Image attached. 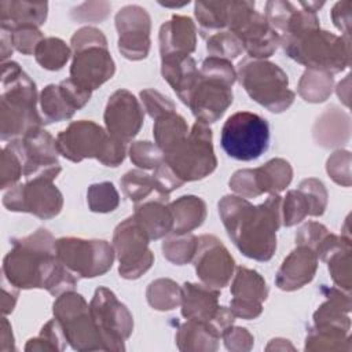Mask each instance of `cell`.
Returning a JSON list of instances; mask_svg holds the SVG:
<instances>
[{
  "mask_svg": "<svg viewBox=\"0 0 352 352\" xmlns=\"http://www.w3.org/2000/svg\"><path fill=\"white\" fill-rule=\"evenodd\" d=\"M54 236L44 228L12 241L3 260L4 280L16 289H45L52 296L73 290L77 276L55 254Z\"/></svg>",
  "mask_w": 352,
  "mask_h": 352,
  "instance_id": "obj_1",
  "label": "cell"
},
{
  "mask_svg": "<svg viewBox=\"0 0 352 352\" xmlns=\"http://www.w3.org/2000/svg\"><path fill=\"white\" fill-rule=\"evenodd\" d=\"M219 214L235 246L249 258L268 261L276 249V231L282 226V197L271 194L253 206L238 195L219 202Z\"/></svg>",
  "mask_w": 352,
  "mask_h": 352,
  "instance_id": "obj_2",
  "label": "cell"
},
{
  "mask_svg": "<svg viewBox=\"0 0 352 352\" xmlns=\"http://www.w3.org/2000/svg\"><path fill=\"white\" fill-rule=\"evenodd\" d=\"M285 54L311 70L340 73L351 63L349 37L337 36L320 26H304L280 34Z\"/></svg>",
  "mask_w": 352,
  "mask_h": 352,
  "instance_id": "obj_3",
  "label": "cell"
},
{
  "mask_svg": "<svg viewBox=\"0 0 352 352\" xmlns=\"http://www.w3.org/2000/svg\"><path fill=\"white\" fill-rule=\"evenodd\" d=\"M34 81L16 62H3L1 73V139H19L44 122L36 110Z\"/></svg>",
  "mask_w": 352,
  "mask_h": 352,
  "instance_id": "obj_4",
  "label": "cell"
},
{
  "mask_svg": "<svg viewBox=\"0 0 352 352\" xmlns=\"http://www.w3.org/2000/svg\"><path fill=\"white\" fill-rule=\"evenodd\" d=\"M198 72V81L187 106L197 121L209 125L216 122L232 103L231 87L236 80V72L230 60L216 56H208Z\"/></svg>",
  "mask_w": 352,
  "mask_h": 352,
  "instance_id": "obj_5",
  "label": "cell"
},
{
  "mask_svg": "<svg viewBox=\"0 0 352 352\" xmlns=\"http://www.w3.org/2000/svg\"><path fill=\"white\" fill-rule=\"evenodd\" d=\"M56 147L65 158L80 162L85 158H96L104 166H118L126 154L125 144L94 121L80 120L56 135Z\"/></svg>",
  "mask_w": 352,
  "mask_h": 352,
  "instance_id": "obj_6",
  "label": "cell"
},
{
  "mask_svg": "<svg viewBox=\"0 0 352 352\" xmlns=\"http://www.w3.org/2000/svg\"><path fill=\"white\" fill-rule=\"evenodd\" d=\"M236 77L248 95L271 113H282L294 102L287 74L272 62L245 59L238 66Z\"/></svg>",
  "mask_w": 352,
  "mask_h": 352,
  "instance_id": "obj_7",
  "label": "cell"
},
{
  "mask_svg": "<svg viewBox=\"0 0 352 352\" xmlns=\"http://www.w3.org/2000/svg\"><path fill=\"white\" fill-rule=\"evenodd\" d=\"M227 28L254 59L271 56L280 44V34L254 10L252 1H227Z\"/></svg>",
  "mask_w": 352,
  "mask_h": 352,
  "instance_id": "obj_8",
  "label": "cell"
},
{
  "mask_svg": "<svg viewBox=\"0 0 352 352\" xmlns=\"http://www.w3.org/2000/svg\"><path fill=\"white\" fill-rule=\"evenodd\" d=\"M164 161L184 183L201 180L210 175L217 166V160L209 125L195 121L188 136L176 148L165 154Z\"/></svg>",
  "mask_w": 352,
  "mask_h": 352,
  "instance_id": "obj_9",
  "label": "cell"
},
{
  "mask_svg": "<svg viewBox=\"0 0 352 352\" xmlns=\"http://www.w3.org/2000/svg\"><path fill=\"white\" fill-rule=\"evenodd\" d=\"M220 143L224 153L234 160H257L268 148L270 125L256 113L236 111L226 120Z\"/></svg>",
  "mask_w": 352,
  "mask_h": 352,
  "instance_id": "obj_10",
  "label": "cell"
},
{
  "mask_svg": "<svg viewBox=\"0 0 352 352\" xmlns=\"http://www.w3.org/2000/svg\"><path fill=\"white\" fill-rule=\"evenodd\" d=\"M89 314L103 351H124V341L133 330V318L116 294L107 287H98L89 302Z\"/></svg>",
  "mask_w": 352,
  "mask_h": 352,
  "instance_id": "obj_11",
  "label": "cell"
},
{
  "mask_svg": "<svg viewBox=\"0 0 352 352\" xmlns=\"http://www.w3.org/2000/svg\"><path fill=\"white\" fill-rule=\"evenodd\" d=\"M54 316L60 323L67 344L76 351L103 349L99 333L84 297L73 290L58 296L54 302Z\"/></svg>",
  "mask_w": 352,
  "mask_h": 352,
  "instance_id": "obj_12",
  "label": "cell"
},
{
  "mask_svg": "<svg viewBox=\"0 0 352 352\" xmlns=\"http://www.w3.org/2000/svg\"><path fill=\"white\" fill-rule=\"evenodd\" d=\"M58 260L77 278H95L106 274L114 261V248L102 239L60 238L55 243Z\"/></svg>",
  "mask_w": 352,
  "mask_h": 352,
  "instance_id": "obj_13",
  "label": "cell"
},
{
  "mask_svg": "<svg viewBox=\"0 0 352 352\" xmlns=\"http://www.w3.org/2000/svg\"><path fill=\"white\" fill-rule=\"evenodd\" d=\"M10 144L21 157L26 180H54L60 173L56 139L41 126L30 129L22 138L11 140Z\"/></svg>",
  "mask_w": 352,
  "mask_h": 352,
  "instance_id": "obj_14",
  "label": "cell"
},
{
  "mask_svg": "<svg viewBox=\"0 0 352 352\" xmlns=\"http://www.w3.org/2000/svg\"><path fill=\"white\" fill-rule=\"evenodd\" d=\"M148 235L133 216L116 227L113 248L120 261L118 272L122 278L136 279L151 267L154 254L148 249Z\"/></svg>",
  "mask_w": 352,
  "mask_h": 352,
  "instance_id": "obj_15",
  "label": "cell"
},
{
  "mask_svg": "<svg viewBox=\"0 0 352 352\" xmlns=\"http://www.w3.org/2000/svg\"><path fill=\"white\" fill-rule=\"evenodd\" d=\"M3 205L8 210L28 212L47 220L59 214L63 197L52 180L33 179L11 187L3 198Z\"/></svg>",
  "mask_w": 352,
  "mask_h": 352,
  "instance_id": "obj_16",
  "label": "cell"
},
{
  "mask_svg": "<svg viewBox=\"0 0 352 352\" xmlns=\"http://www.w3.org/2000/svg\"><path fill=\"white\" fill-rule=\"evenodd\" d=\"M195 272L206 286L221 289L227 286L234 272V258L214 235H201L194 254Z\"/></svg>",
  "mask_w": 352,
  "mask_h": 352,
  "instance_id": "obj_17",
  "label": "cell"
},
{
  "mask_svg": "<svg viewBox=\"0 0 352 352\" xmlns=\"http://www.w3.org/2000/svg\"><path fill=\"white\" fill-rule=\"evenodd\" d=\"M118 51L131 60H140L150 51V16L139 6H126L116 15Z\"/></svg>",
  "mask_w": 352,
  "mask_h": 352,
  "instance_id": "obj_18",
  "label": "cell"
},
{
  "mask_svg": "<svg viewBox=\"0 0 352 352\" xmlns=\"http://www.w3.org/2000/svg\"><path fill=\"white\" fill-rule=\"evenodd\" d=\"M103 118L110 136L126 144L139 133L144 110L129 91L117 89L107 100Z\"/></svg>",
  "mask_w": 352,
  "mask_h": 352,
  "instance_id": "obj_19",
  "label": "cell"
},
{
  "mask_svg": "<svg viewBox=\"0 0 352 352\" xmlns=\"http://www.w3.org/2000/svg\"><path fill=\"white\" fill-rule=\"evenodd\" d=\"M116 65L107 45H91L73 51L70 78L94 91L114 76Z\"/></svg>",
  "mask_w": 352,
  "mask_h": 352,
  "instance_id": "obj_20",
  "label": "cell"
},
{
  "mask_svg": "<svg viewBox=\"0 0 352 352\" xmlns=\"http://www.w3.org/2000/svg\"><path fill=\"white\" fill-rule=\"evenodd\" d=\"M316 268V253L308 246L297 245L279 267L275 283L279 289L286 292L297 290L314 279Z\"/></svg>",
  "mask_w": 352,
  "mask_h": 352,
  "instance_id": "obj_21",
  "label": "cell"
},
{
  "mask_svg": "<svg viewBox=\"0 0 352 352\" xmlns=\"http://www.w3.org/2000/svg\"><path fill=\"white\" fill-rule=\"evenodd\" d=\"M161 73L164 80L172 87L179 99L188 104L190 95L198 81V67L190 55L172 54L161 58Z\"/></svg>",
  "mask_w": 352,
  "mask_h": 352,
  "instance_id": "obj_22",
  "label": "cell"
},
{
  "mask_svg": "<svg viewBox=\"0 0 352 352\" xmlns=\"http://www.w3.org/2000/svg\"><path fill=\"white\" fill-rule=\"evenodd\" d=\"M161 58L172 54L190 55L197 45V28L191 18L173 15L160 29Z\"/></svg>",
  "mask_w": 352,
  "mask_h": 352,
  "instance_id": "obj_23",
  "label": "cell"
},
{
  "mask_svg": "<svg viewBox=\"0 0 352 352\" xmlns=\"http://www.w3.org/2000/svg\"><path fill=\"white\" fill-rule=\"evenodd\" d=\"M219 290L206 285L186 282L182 286V315L186 319L210 322L219 309Z\"/></svg>",
  "mask_w": 352,
  "mask_h": 352,
  "instance_id": "obj_24",
  "label": "cell"
},
{
  "mask_svg": "<svg viewBox=\"0 0 352 352\" xmlns=\"http://www.w3.org/2000/svg\"><path fill=\"white\" fill-rule=\"evenodd\" d=\"M47 3L29 1H1L0 22L1 30L12 32L23 26H41L47 19Z\"/></svg>",
  "mask_w": 352,
  "mask_h": 352,
  "instance_id": "obj_25",
  "label": "cell"
},
{
  "mask_svg": "<svg viewBox=\"0 0 352 352\" xmlns=\"http://www.w3.org/2000/svg\"><path fill=\"white\" fill-rule=\"evenodd\" d=\"M166 199L157 198L136 204L133 217L146 231L150 239H160L173 230V216L169 206L165 205Z\"/></svg>",
  "mask_w": 352,
  "mask_h": 352,
  "instance_id": "obj_26",
  "label": "cell"
},
{
  "mask_svg": "<svg viewBox=\"0 0 352 352\" xmlns=\"http://www.w3.org/2000/svg\"><path fill=\"white\" fill-rule=\"evenodd\" d=\"M326 294V301L319 305V308L314 314L315 326H333L349 331L351 320H349V309H351V298L348 292H342L341 289L330 287L323 289Z\"/></svg>",
  "mask_w": 352,
  "mask_h": 352,
  "instance_id": "obj_27",
  "label": "cell"
},
{
  "mask_svg": "<svg viewBox=\"0 0 352 352\" xmlns=\"http://www.w3.org/2000/svg\"><path fill=\"white\" fill-rule=\"evenodd\" d=\"M349 117L336 106L327 109L315 122L314 139L322 147H334L349 139Z\"/></svg>",
  "mask_w": 352,
  "mask_h": 352,
  "instance_id": "obj_28",
  "label": "cell"
},
{
  "mask_svg": "<svg viewBox=\"0 0 352 352\" xmlns=\"http://www.w3.org/2000/svg\"><path fill=\"white\" fill-rule=\"evenodd\" d=\"M220 334L209 322L187 319L176 333L180 351H216Z\"/></svg>",
  "mask_w": 352,
  "mask_h": 352,
  "instance_id": "obj_29",
  "label": "cell"
},
{
  "mask_svg": "<svg viewBox=\"0 0 352 352\" xmlns=\"http://www.w3.org/2000/svg\"><path fill=\"white\" fill-rule=\"evenodd\" d=\"M173 230L170 234H187L199 227L206 217V204L195 195H183L170 202Z\"/></svg>",
  "mask_w": 352,
  "mask_h": 352,
  "instance_id": "obj_30",
  "label": "cell"
},
{
  "mask_svg": "<svg viewBox=\"0 0 352 352\" xmlns=\"http://www.w3.org/2000/svg\"><path fill=\"white\" fill-rule=\"evenodd\" d=\"M154 121V140L164 155L176 148L188 136L187 122L176 111L166 113Z\"/></svg>",
  "mask_w": 352,
  "mask_h": 352,
  "instance_id": "obj_31",
  "label": "cell"
},
{
  "mask_svg": "<svg viewBox=\"0 0 352 352\" xmlns=\"http://www.w3.org/2000/svg\"><path fill=\"white\" fill-rule=\"evenodd\" d=\"M231 294L234 300L261 304L268 296V287L257 271L238 267L231 283Z\"/></svg>",
  "mask_w": 352,
  "mask_h": 352,
  "instance_id": "obj_32",
  "label": "cell"
},
{
  "mask_svg": "<svg viewBox=\"0 0 352 352\" xmlns=\"http://www.w3.org/2000/svg\"><path fill=\"white\" fill-rule=\"evenodd\" d=\"M254 176L261 194H278L290 184L293 169L286 160L274 158L265 162L263 166L256 168Z\"/></svg>",
  "mask_w": 352,
  "mask_h": 352,
  "instance_id": "obj_33",
  "label": "cell"
},
{
  "mask_svg": "<svg viewBox=\"0 0 352 352\" xmlns=\"http://www.w3.org/2000/svg\"><path fill=\"white\" fill-rule=\"evenodd\" d=\"M349 351V331L333 326H314L307 334L305 351Z\"/></svg>",
  "mask_w": 352,
  "mask_h": 352,
  "instance_id": "obj_34",
  "label": "cell"
},
{
  "mask_svg": "<svg viewBox=\"0 0 352 352\" xmlns=\"http://www.w3.org/2000/svg\"><path fill=\"white\" fill-rule=\"evenodd\" d=\"M40 106L44 122H59L69 120L76 113L73 104L67 100L59 85L50 84L40 94Z\"/></svg>",
  "mask_w": 352,
  "mask_h": 352,
  "instance_id": "obj_35",
  "label": "cell"
},
{
  "mask_svg": "<svg viewBox=\"0 0 352 352\" xmlns=\"http://www.w3.org/2000/svg\"><path fill=\"white\" fill-rule=\"evenodd\" d=\"M333 89V74L320 70H305L298 82V95L311 103L324 102Z\"/></svg>",
  "mask_w": 352,
  "mask_h": 352,
  "instance_id": "obj_36",
  "label": "cell"
},
{
  "mask_svg": "<svg viewBox=\"0 0 352 352\" xmlns=\"http://www.w3.org/2000/svg\"><path fill=\"white\" fill-rule=\"evenodd\" d=\"M195 18L204 37L220 32L227 28V1H197Z\"/></svg>",
  "mask_w": 352,
  "mask_h": 352,
  "instance_id": "obj_37",
  "label": "cell"
},
{
  "mask_svg": "<svg viewBox=\"0 0 352 352\" xmlns=\"http://www.w3.org/2000/svg\"><path fill=\"white\" fill-rule=\"evenodd\" d=\"M33 55L41 67L55 72L62 69L69 60L70 48L58 37H44Z\"/></svg>",
  "mask_w": 352,
  "mask_h": 352,
  "instance_id": "obj_38",
  "label": "cell"
},
{
  "mask_svg": "<svg viewBox=\"0 0 352 352\" xmlns=\"http://www.w3.org/2000/svg\"><path fill=\"white\" fill-rule=\"evenodd\" d=\"M146 297L154 309L170 311L180 304L182 287L172 279L161 278L148 285Z\"/></svg>",
  "mask_w": 352,
  "mask_h": 352,
  "instance_id": "obj_39",
  "label": "cell"
},
{
  "mask_svg": "<svg viewBox=\"0 0 352 352\" xmlns=\"http://www.w3.org/2000/svg\"><path fill=\"white\" fill-rule=\"evenodd\" d=\"M198 238L190 232L172 234L162 243V253L166 260L176 265L187 264L194 258L197 252Z\"/></svg>",
  "mask_w": 352,
  "mask_h": 352,
  "instance_id": "obj_40",
  "label": "cell"
},
{
  "mask_svg": "<svg viewBox=\"0 0 352 352\" xmlns=\"http://www.w3.org/2000/svg\"><path fill=\"white\" fill-rule=\"evenodd\" d=\"M67 344L63 329L56 319H51L36 338L28 341L25 351H63Z\"/></svg>",
  "mask_w": 352,
  "mask_h": 352,
  "instance_id": "obj_41",
  "label": "cell"
},
{
  "mask_svg": "<svg viewBox=\"0 0 352 352\" xmlns=\"http://www.w3.org/2000/svg\"><path fill=\"white\" fill-rule=\"evenodd\" d=\"M124 194L133 202H143L153 191H155L154 180L151 175L144 173L140 169L126 172L120 180Z\"/></svg>",
  "mask_w": 352,
  "mask_h": 352,
  "instance_id": "obj_42",
  "label": "cell"
},
{
  "mask_svg": "<svg viewBox=\"0 0 352 352\" xmlns=\"http://www.w3.org/2000/svg\"><path fill=\"white\" fill-rule=\"evenodd\" d=\"M87 201L92 212L107 213L117 209L120 204V197L113 183L102 182L89 186L87 191Z\"/></svg>",
  "mask_w": 352,
  "mask_h": 352,
  "instance_id": "obj_43",
  "label": "cell"
},
{
  "mask_svg": "<svg viewBox=\"0 0 352 352\" xmlns=\"http://www.w3.org/2000/svg\"><path fill=\"white\" fill-rule=\"evenodd\" d=\"M206 51L210 56L230 60L239 56L243 51V47L235 34L228 30H221L208 37Z\"/></svg>",
  "mask_w": 352,
  "mask_h": 352,
  "instance_id": "obj_44",
  "label": "cell"
},
{
  "mask_svg": "<svg viewBox=\"0 0 352 352\" xmlns=\"http://www.w3.org/2000/svg\"><path fill=\"white\" fill-rule=\"evenodd\" d=\"M329 272L341 290L348 292L351 289V246L342 248L334 252L327 260Z\"/></svg>",
  "mask_w": 352,
  "mask_h": 352,
  "instance_id": "obj_45",
  "label": "cell"
},
{
  "mask_svg": "<svg viewBox=\"0 0 352 352\" xmlns=\"http://www.w3.org/2000/svg\"><path fill=\"white\" fill-rule=\"evenodd\" d=\"M307 216H309V205L305 197L298 188L290 190L282 199V224L292 227Z\"/></svg>",
  "mask_w": 352,
  "mask_h": 352,
  "instance_id": "obj_46",
  "label": "cell"
},
{
  "mask_svg": "<svg viewBox=\"0 0 352 352\" xmlns=\"http://www.w3.org/2000/svg\"><path fill=\"white\" fill-rule=\"evenodd\" d=\"M129 158L138 168L155 169L164 161V154L157 144L147 140H140L131 144Z\"/></svg>",
  "mask_w": 352,
  "mask_h": 352,
  "instance_id": "obj_47",
  "label": "cell"
},
{
  "mask_svg": "<svg viewBox=\"0 0 352 352\" xmlns=\"http://www.w3.org/2000/svg\"><path fill=\"white\" fill-rule=\"evenodd\" d=\"M298 190L302 192L309 205V216L323 214L327 205V191L323 183L315 177L304 179L300 183Z\"/></svg>",
  "mask_w": 352,
  "mask_h": 352,
  "instance_id": "obj_48",
  "label": "cell"
},
{
  "mask_svg": "<svg viewBox=\"0 0 352 352\" xmlns=\"http://www.w3.org/2000/svg\"><path fill=\"white\" fill-rule=\"evenodd\" d=\"M22 175H23V165L21 161V157L8 143L1 151V173H0L1 188L14 187Z\"/></svg>",
  "mask_w": 352,
  "mask_h": 352,
  "instance_id": "obj_49",
  "label": "cell"
},
{
  "mask_svg": "<svg viewBox=\"0 0 352 352\" xmlns=\"http://www.w3.org/2000/svg\"><path fill=\"white\" fill-rule=\"evenodd\" d=\"M326 170L337 184L349 187L351 186V153L345 150L334 151L327 160Z\"/></svg>",
  "mask_w": 352,
  "mask_h": 352,
  "instance_id": "obj_50",
  "label": "cell"
},
{
  "mask_svg": "<svg viewBox=\"0 0 352 352\" xmlns=\"http://www.w3.org/2000/svg\"><path fill=\"white\" fill-rule=\"evenodd\" d=\"M140 99L143 103V109L154 120L160 118L161 116H164L166 113L176 110L175 103L169 98L164 96L162 94H160L158 91H155L153 88L143 89L140 92Z\"/></svg>",
  "mask_w": 352,
  "mask_h": 352,
  "instance_id": "obj_51",
  "label": "cell"
},
{
  "mask_svg": "<svg viewBox=\"0 0 352 352\" xmlns=\"http://www.w3.org/2000/svg\"><path fill=\"white\" fill-rule=\"evenodd\" d=\"M151 176H153L155 191H157L158 197L162 199H166V201H168V195L173 190H177L179 187H182V184L184 183L183 180H180L176 176V173L170 169V166L165 161H162L154 169V173Z\"/></svg>",
  "mask_w": 352,
  "mask_h": 352,
  "instance_id": "obj_52",
  "label": "cell"
},
{
  "mask_svg": "<svg viewBox=\"0 0 352 352\" xmlns=\"http://www.w3.org/2000/svg\"><path fill=\"white\" fill-rule=\"evenodd\" d=\"M10 34L14 48L23 55L34 54L38 43L44 38L38 28L34 26H23L10 32Z\"/></svg>",
  "mask_w": 352,
  "mask_h": 352,
  "instance_id": "obj_53",
  "label": "cell"
},
{
  "mask_svg": "<svg viewBox=\"0 0 352 352\" xmlns=\"http://www.w3.org/2000/svg\"><path fill=\"white\" fill-rule=\"evenodd\" d=\"M230 188L245 199L256 198L261 195V191L257 187L254 169H239L230 179Z\"/></svg>",
  "mask_w": 352,
  "mask_h": 352,
  "instance_id": "obj_54",
  "label": "cell"
},
{
  "mask_svg": "<svg viewBox=\"0 0 352 352\" xmlns=\"http://www.w3.org/2000/svg\"><path fill=\"white\" fill-rule=\"evenodd\" d=\"M329 234V230L323 224L316 221H308L298 228L296 234V243L308 246L314 252H316L319 245L324 241V238Z\"/></svg>",
  "mask_w": 352,
  "mask_h": 352,
  "instance_id": "obj_55",
  "label": "cell"
},
{
  "mask_svg": "<svg viewBox=\"0 0 352 352\" xmlns=\"http://www.w3.org/2000/svg\"><path fill=\"white\" fill-rule=\"evenodd\" d=\"M110 11V4L106 1L82 3L72 10L70 16L78 22H98L103 21Z\"/></svg>",
  "mask_w": 352,
  "mask_h": 352,
  "instance_id": "obj_56",
  "label": "cell"
},
{
  "mask_svg": "<svg viewBox=\"0 0 352 352\" xmlns=\"http://www.w3.org/2000/svg\"><path fill=\"white\" fill-rule=\"evenodd\" d=\"M228 351H249L253 346V336L243 327L230 326L221 334Z\"/></svg>",
  "mask_w": 352,
  "mask_h": 352,
  "instance_id": "obj_57",
  "label": "cell"
},
{
  "mask_svg": "<svg viewBox=\"0 0 352 352\" xmlns=\"http://www.w3.org/2000/svg\"><path fill=\"white\" fill-rule=\"evenodd\" d=\"M72 51H77L91 45H107L104 34L92 26H85L77 30L72 37Z\"/></svg>",
  "mask_w": 352,
  "mask_h": 352,
  "instance_id": "obj_58",
  "label": "cell"
},
{
  "mask_svg": "<svg viewBox=\"0 0 352 352\" xmlns=\"http://www.w3.org/2000/svg\"><path fill=\"white\" fill-rule=\"evenodd\" d=\"M351 6L352 3L349 0L338 1L331 10V21L344 37H349L351 32Z\"/></svg>",
  "mask_w": 352,
  "mask_h": 352,
  "instance_id": "obj_59",
  "label": "cell"
},
{
  "mask_svg": "<svg viewBox=\"0 0 352 352\" xmlns=\"http://www.w3.org/2000/svg\"><path fill=\"white\" fill-rule=\"evenodd\" d=\"M16 297H18V290L15 286L11 285V289L8 290L7 286H3V301H1V311L4 315L12 312L15 302H16Z\"/></svg>",
  "mask_w": 352,
  "mask_h": 352,
  "instance_id": "obj_60",
  "label": "cell"
},
{
  "mask_svg": "<svg viewBox=\"0 0 352 352\" xmlns=\"http://www.w3.org/2000/svg\"><path fill=\"white\" fill-rule=\"evenodd\" d=\"M11 324L8 323L7 318H3L1 320V351H14V338L11 331Z\"/></svg>",
  "mask_w": 352,
  "mask_h": 352,
  "instance_id": "obj_61",
  "label": "cell"
},
{
  "mask_svg": "<svg viewBox=\"0 0 352 352\" xmlns=\"http://www.w3.org/2000/svg\"><path fill=\"white\" fill-rule=\"evenodd\" d=\"M14 45L11 41V34L7 30H1V59L6 62V59L12 54Z\"/></svg>",
  "mask_w": 352,
  "mask_h": 352,
  "instance_id": "obj_62",
  "label": "cell"
},
{
  "mask_svg": "<svg viewBox=\"0 0 352 352\" xmlns=\"http://www.w3.org/2000/svg\"><path fill=\"white\" fill-rule=\"evenodd\" d=\"M337 95L345 106H349V76H346L345 80L337 85Z\"/></svg>",
  "mask_w": 352,
  "mask_h": 352,
  "instance_id": "obj_63",
  "label": "cell"
}]
</instances>
